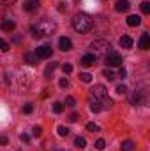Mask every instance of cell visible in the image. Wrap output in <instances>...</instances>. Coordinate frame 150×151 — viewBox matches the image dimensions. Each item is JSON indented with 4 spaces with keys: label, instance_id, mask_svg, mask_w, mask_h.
Returning a JSON list of instances; mask_svg holds the SVG:
<instances>
[{
    "label": "cell",
    "instance_id": "6da1fadb",
    "mask_svg": "<svg viewBox=\"0 0 150 151\" xmlns=\"http://www.w3.org/2000/svg\"><path fill=\"white\" fill-rule=\"evenodd\" d=\"M55 30H57L55 21H53V19H48V18H44V19L37 21V23H36V25H32V28H30L32 35H34L36 39L53 35V34H55Z\"/></svg>",
    "mask_w": 150,
    "mask_h": 151
},
{
    "label": "cell",
    "instance_id": "7a4b0ae2",
    "mask_svg": "<svg viewBox=\"0 0 150 151\" xmlns=\"http://www.w3.org/2000/svg\"><path fill=\"white\" fill-rule=\"evenodd\" d=\"M73 28H74L78 34H88L92 28H94V21L88 14L85 12H78L73 18Z\"/></svg>",
    "mask_w": 150,
    "mask_h": 151
},
{
    "label": "cell",
    "instance_id": "3957f363",
    "mask_svg": "<svg viewBox=\"0 0 150 151\" xmlns=\"http://www.w3.org/2000/svg\"><path fill=\"white\" fill-rule=\"evenodd\" d=\"M90 49H92V55H94V56H95V55L106 56V55L111 51V44H110L108 40H104V39H95V40L90 44Z\"/></svg>",
    "mask_w": 150,
    "mask_h": 151
},
{
    "label": "cell",
    "instance_id": "277c9868",
    "mask_svg": "<svg viewBox=\"0 0 150 151\" xmlns=\"http://www.w3.org/2000/svg\"><path fill=\"white\" fill-rule=\"evenodd\" d=\"M104 63H106L108 67H122V56H120L118 53L110 51V53L104 56Z\"/></svg>",
    "mask_w": 150,
    "mask_h": 151
},
{
    "label": "cell",
    "instance_id": "5b68a950",
    "mask_svg": "<svg viewBox=\"0 0 150 151\" xmlns=\"http://www.w3.org/2000/svg\"><path fill=\"white\" fill-rule=\"evenodd\" d=\"M90 95L94 97V99H97V100H101V99H104V97H108V90L103 86V84H94V88L90 90Z\"/></svg>",
    "mask_w": 150,
    "mask_h": 151
},
{
    "label": "cell",
    "instance_id": "8992f818",
    "mask_svg": "<svg viewBox=\"0 0 150 151\" xmlns=\"http://www.w3.org/2000/svg\"><path fill=\"white\" fill-rule=\"evenodd\" d=\"M51 47L50 46H39L37 49H36V55H37V58H50L51 56Z\"/></svg>",
    "mask_w": 150,
    "mask_h": 151
},
{
    "label": "cell",
    "instance_id": "52a82bcc",
    "mask_svg": "<svg viewBox=\"0 0 150 151\" xmlns=\"http://www.w3.org/2000/svg\"><path fill=\"white\" fill-rule=\"evenodd\" d=\"M58 47H60L62 51H71V49H73V42H71V39L60 37L58 39Z\"/></svg>",
    "mask_w": 150,
    "mask_h": 151
},
{
    "label": "cell",
    "instance_id": "ba28073f",
    "mask_svg": "<svg viewBox=\"0 0 150 151\" xmlns=\"http://www.w3.org/2000/svg\"><path fill=\"white\" fill-rule=\"evenodd\" d=\"M129 7H131L129 0H118V2L115 4V11H117V12H125V11H129Z\"/></svg>",
    "mask_w": 150,
    "mask_h": 151
},
{
    "label": "cell",
    "instance_id": "9c48e42d",
    "mask_svg": "<svg viewBox=\"0 0 150 151\" xmlns=\"http://www.w3.org/2000/svg\"><path fill=\"white\" fill-rule=\"evenodd\" d=\"M83 67H92L94 63H95V56L92 55V53H88V55H85L83 58H81V62H79Z\"/></svg>",
    "mask_w": 150,
    "mask_h": 151
},
{
    "label": "cell",
    "instance_id": "30bf717a",
    "mask_svg": "<svg viewBox=\"0 0 150 151\" xmlns=\"http://www.w3.org/2000/svg\"><path fill=\"white\" fill-rule=\"evenodd\" d=\"M103 109H104V106H103L101 100L94 99V100L90 102V111H92V113H99V111H103Z\"/></svg>",
    "mask_w": 150,
    "mask_h": 151
},
{
    "label": "cell",
    "instance_id": "8fae6325",
    "mask_svg": "<svg viewBox=\"0 0 150 151\" xmlns=\"http://www.w3.org/2000/svg\"><path fill=\"white\" fill-rule=\"evenodd\" d=\"M140 47H141V49H149L150 47V37H149L147 32L141 34V37H140Z\"/></svg>",
    "mask_w": 150,
    "mask_h": 151
},
{
    "label": "cell",
    "instance_id": "7c38bea8",
    "mask_svg": "<svg viewBox=\"0 0 150 151\" xmlns=\"http://www.w3.org/2000/svg\"><path fill=\"white\" fill-rule=\"evenodd\" d=\"M0 27H2L4 32H12V30L16 28V23H14V21H9V19H4Z\"/></svg>",
    "mask_w": 150,
    "mask_h": 151
},
{
    "label": "cell",
    "instance_id": "4fadbf2b",
    "mask_svg": "<svg viewBox=\"0 0 150 151\" xmlns=\"http://www.w3.org/2000/svg\"><path fill=\"white\" fill-rule=\"evenodd\" d=\"M118 44H120L122 47L129 49V47H133V39L129 37V35H122V37H120V40H118Z\"/></svg>",
    "mask_w": 150,
    "mask_h": 151
},
{
    "label": "cell",
    "instance_id": "5bb4252c",
    "mask_svg": "<svg viewBox=\"0 0 150 151\" xmlns=\"http://www.w3.org/2000/svg\"><path fill=\"white\" fill-rule=\"evenodd\" d=\"M37 5H39V0H25L23 2L25 11H34V9H37Z\"/></svg>",
    "mask_w": 150,
    "mask_h": 151
},
{
    "label": "cell",
    "instance_id": "9a60e30c",
    "mask_svg": "<svg viewBox=\"0 0 150 151\" xmlns=\"http://www.w3.org/2000/svg\"><path fill=\"white\" fill-rule=\"evenodd\" d=\"M140 23H141V18L136 16V14H131V16L127 18V25H129V27H138Z\"/></svg>",
    "mask_w": 150,
    "mask_h": 151
},
{
    "label": "cell",
    "instance_id": "2e32d148",
    "mask_svg": "<svg viewBox=\"0 0 150 151\" xmlns=\"http://www.w3.org/2000/svg\"><path fill=\"white\" fill-rule=\"evenodd\" d=\"M143 99H145V97H143V93H141V91H136V93L133 95V99H131V102H133L134 106H140V104L143 102Z\"/></svg>",
    "mask_w": 150,
    "mask_h": 151
},
{
    "label": "cell",
    "instance_id": "e0dca14e",
    "mask_svg": "<svg viewBox=\"0 0 150 151\" xmlns=\"http://www.w3.org/2000/svg\"><path fill=\"white\" fill-rule=\"evenodd\" d=\"M120 150L122 151H133L134 150V142L133 141H124L122 146H120Z\"/></svg>",
    "mask_w": 150,
    "mask_h": 151
},
{
    "label": "cell",
    "instance_id": "ac0fdd59",
    "mask_svg": "<svg viewBox=\"0 0 150 151\" xmlns=\"http://www.w3.org/2000/svg\"><path fill=\"white\" fill-rule=\"evenodd\" d=\"M25 60H27L30 65H34V63H37L39 58H37V55H36V53H27V55H25Z\"/></svg>",
    "mask_w": 150,
    "mask_h": 151
},
{
    "label": "cell",
    "instance_id": "d6986e66",
    "mask_svg": "<svg viewBox=\"0 0 150 151\" xmlns=\"http://www.w3.org/2000/svg\"><path fill=\"white\" fill-rule=\"evenodd\" d=\"M103 76H104L108 81H113V79L117 77V74H115L113 70H110V69H104V70H103Z\"/></svg>",
    "mask_w": 150,
    "mask_h": 151
},
{
    "label": "cell",
    "instance_id": "ffe728a7",
    "mask_svg": "<svg viewBox=\"0 0 150 151\" xmlns=\"http://www.w3.org/2000/svg\"><path fill=\"white\" fill-rule=\"evenodd\" d=\"M57 67H58V65H57L55 62H51V63H50V65L46 67V70H44V76H46V77H50V74H51V72H53V70H55Z\"/></svg>",
    "mask_w": 150,
    "mask_h": 151
},
{
    "label": "cell",
    "instance_id": "44dd1931",
    "mask_svg": "<svg viewBox=\"0 0 150 151\" xmlns=\"http://www.w3.org/2000/svg\"><path fill=\"white\" fill-rule=\"evenodd\" d=\"M57 132H58V135H62V137H66V135H69V128H67V127H64V125H58V128H57Z\"/></svg>",
    "mask_w": 150,
    "mask_h": 151
},
{
    "label": "cell",
    "instance_id": "7402d4cb",
    "mask_svg": "<svg viewBox=\"0 0 150 151\" xmlns=\"http://www.w3.org/2000/svg\"><path fill=\"white\" fill-rule=\"evenodd\" d=\"M140 7H141V12H143V14H150V2H149V0L141 2V5H140Z\"/></svg>",
    "mask_w": 150,
    "mask_h": 151
},
{
    "label": "cell",
    "instance_id": "603a6c76",
    "mask_svg": "<svg viewBox=\"0 0 150 151\" xmlns=\"http://www.w3.org/2000/svg\"><path fill=\"white\" fill-rule=\"evenodd\" d=\"M74 144H76V148H79V150H83V148H85V146H87V141H85V139H83V137H76Z\"/></svg>",
    "mask_w": 150,
    "mask_h": 151
},
{
    "label": "cell",
    "instance_id": "cb8c5ba5",
    "mask_svg": "<svg viewBox=\"0 0 150 151\" xmlns=\"http://www.w3.org/2000/svg\"><path fill=\"white\" fill-rule=\"evenodd\" d=\"M79 79H81L83 83H92V76L88 74V72H81V74H79Z\"/></svg>",
    "mask_w": 150,
    "mask_h": 151
},
{
    "label": "cell",
    "instance_id": "d4e9b609",
    "mask_svg": "<svg viewBox=\"0 0 150 151\" xmlns=\"http://www.w3.org/2000/svg\"><path fill=\"white\" fill-rule=\"evenodd\" d=\"M104 148H106V142H104V139H97V141H95V150L103 151Z\"/></svg>",
    "mask_w": 150,
    "mask_h": 151
},
{
    "label": "cell",
    "instance_id": "484cf974",
    "mask_svg": "<svg viewBox=\"0 0 150 151\" xmlns=\"http://www.w3.org/2000/svg\"><path fill=\"white\" fill-rule=\"evenodd\" d=\"M53 111H55L57 114H60L62 111H64V106H62L60 102H55V104H53Z\"/></svg>",
    "mask_w": 150,
    "mask_h": 151
},
{
    "label": "cell",
    "instance_id": "4316f807",
    "mask_svg": "<svg viewBox=\"0 0 150 151\" xmlns=\"http://www.w3.org/2000/svg\"><path fill=\"white\" fill-rule=\"evenodd\" d=\"M62 70H64V74H71L73 72V65L71 63H64L62 65Z\"/></svg>",
    "mask_w": 150,
    "mask_h": 151
},
{
    "label": "cell",
    "instance_id": "83f0119b",
    "mask_svg": "<svg viewBox=\"0 0 150 151\" xmlns=\"http://www.w3.org/2000/svg\"><path fill=\"white\" fill-rule=\"evenodd\" d=\"M87 130H88V132H99V127H97L95 123H88V125H87Z\"/></svg>",
    "mask_w": 150,
    "mask_h": 151
},
{
    "label": "cell",
    "instance_id": "f1b7e54d",
    "mask_svg": "<svg viewBox=\"0 0 150 151\" xmlns=\"http://www.w3.org/2000/svg\"><path fill=\"white\" fill-rule=\"evenodd\" d=\"M66 106H69V107H74V106H76V100L73 99V97H67V99H66Z\"/></svg>",
    "mask_w": 150,
    "mask_h": 151
},
{
    "label": "cell",
    "instance_id": "f546056e",
    "mask_svg": "<svg viewBox=\"0 0 150 151\" xmlns=\"http://www.w3.org/2000/svg\"><path fill=\"white\" fill-rule=\"evenodd\" d=\"M127 91V86L125 84H120V86H117V93H120V95H124Z\"/></svg>",
    "mask_w": 150,
    "mask_h": 151
},
{
    "label": "cell",
    "instance_id": "4dcf8cb0",
    "mask_svg": "<svg viewBox=\"0 0 150 151\" xmlns=\"http://www.w3.org/2000/svg\"><path fill=\"white\" fill-rule=\"evenodd\" d=\"M32 134H34V137H41V134H42V128H41V127H34Z\"/></svg>",
    "mask_w": 150,
    "mask_h": 151
},
{
    "label": "cell",
    "instance_id": "1f68e13d",
    "mask_svg": "<svg viewBox=\"0 0 150 151\" xmlns=\"http://www.w3.org/2000/svg\"><path fill=\"white\" fill-rule=\"evenodd\" d=\"M7 49H9V44L4 39H0V51H7Z\"/></svg>",
    "mask_w": 150,
    "mask_h": 151
},
{
    "label": "cell",
    "instance_id": "d6a6232c",
    "mask_svg": "<svg viewBox=\"0 0 150 151\" xmlns=\"http://www.w3.org/2000/svg\"><path fill=\"white\" fill-rule=\"evenodd\" d=\"M32 111H34V106H32V104H27V106L23 107V113L25 114H30Z\"/></svg>",
    "mask_w": 150,
    "mask_h": 151
},
{
    "label": "cell",
    "instance_id": "836d02e7",
    "mask_svg": "<svg viewBox=\"0 0 150 151\" xmlns=\"http://www.w3.org/2000/svg\"><path fill=\"white\" fill-rule=\"evenodd\" d=\"M58 84H60V88H67V86H69V81H67L66 77H62V79L58 81Z\"/></svg>",
    "mask_w": 150,
    "mask_h": 151
},
{
    "label": "cell",
    "instance_id": "e575fe53",
    "mask_svg": "<svg viewBox=\"0 0 150 151\" xmlns=\"http://www.w3.org/2000/svg\"><path fill=\"white\" fill-rule=\"evenodd\" d=\"M16 0H0V5H12Z\"/></svg>",
    "mask_w": 150,
    "mask_h": 151
},
{
    "label": "cell",
    "instance_id": "d590c367",
    "mask_svg": "<svg viewBox=\"0 0 150 151\" xmlns=\"http://www.w3.org/2000/svg\"><path fill=\"white\" fill-rule=\"evenodd\" d=\"M20 139H21V142H28V141H30V137H28L27 134H21V135H20Z\"/></svg>",
    "mask_w": 150,
    "mask_h": 151
},
{
    "label": "cell",
    "instance_id": "8d00e7d4",
    "mask_svg": "<svg viewBox=\"0 0 150 151\" xmlns=\"http://www.w3.org/2000/svg\"><path fill=\"white\" fill-rule=\"evenodd\" d=\"M117 76H120V77L124 79V77L127 76V72H125V69H124V67H120V70H118V74H117Z\"/></svg>",
    "mask_w": 150,
    "mask_h": 151
},
{
    "label": "cell",
    "instance_id": "74e56055",
    "mask_svg": "<svg viewBox=\"0 0 150 151\" xmlns=\"http://www.w3.org/2000/svg\"><path fill=\"white\" fill-rule=\"evenodd\" d=\"M7 142H9V139H7L5 135H0V144H2V146H5Z\"/></svg>",
    "mask_w": 150,
    "mask_h": 151
},
{
    "label": "cell",
    "instance_id": "f35d334b",
    "mask_svg": "<svg viewBox=\"0 0 150 151\" xmlns=\"http://www.w3.org/2000/svg\"><path fill=\"white\" fill-rule=\"evenodd\" d=\"M76 119H78V114L76 113H73L71 116H69V121H76Z\"/></svg>",
    "mask_w": 150,
    "mask_h": 151
},
{
    "label": "cell",
    "instance_id": "ab89813d",
    "mask_svg": "<svg viewBox=\"0 0 150 151\" xmlns=\"http://www.w3.org/2000/svg\"><path fill=\"white\" fill-rule=\"evenodd\" d=\"M101 2H104V0H101Z\"/></svg>",
    "mask_w": 150,
    "mask_h": 151
}]
</instances>
